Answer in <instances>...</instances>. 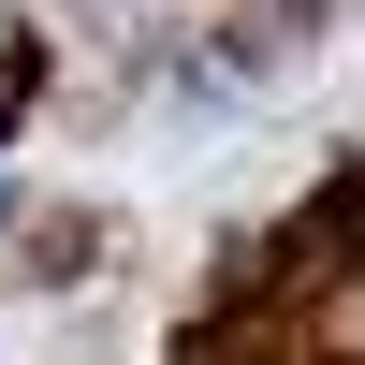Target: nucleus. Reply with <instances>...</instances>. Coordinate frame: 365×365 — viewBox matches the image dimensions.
<instances>
[{
	"label": "nucleus",
	"mask_w": 365,
	"mask_h": 365,
	"mask_svg": "<svg viewBox=\"0 0 365 365\" xmlns=\"http://www.w3.org/2000/svg\"><path fill=\"white\" fill-rule=\"evenodd\" d=\"M88 263H103V220H88V205L29 220V278H88Z\"/></svg>",
	"instance_id": "1"
},
{
	"label": "nucleus",
	"mask_w": 365,
	"mask_h": 365,
	"mask_svg": "<svg viewBox=\"0 0 365 365\" xmlns=\"http://www.w3.org/2000/svg\"><path fill=\"white\" fill-rule=\"evenodd\" d=\"M0 234H15V175H0Z\"/></svg>",
	"instance_id": "2"
}]
</instances>
